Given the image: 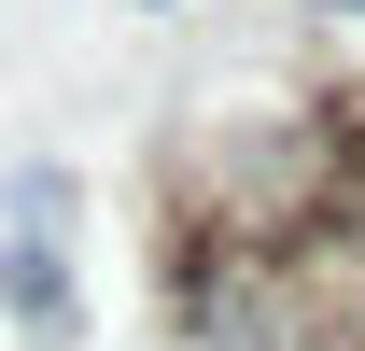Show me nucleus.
<instances>
[{
    "mask_svg": "<svg viewBox=\"0 0 365 351\" xmlns=\"http://www.w3.org/2000/svg\"><path fill=\"white\" fill-rule=\"evenodd\" d=\"M56 225H71L56 183H14V197H0V309H29V323L71 309V281H56Z\"/></svg>",
    "mask_w": 365,
    "mask_h": 351,
    "instance_id": "nucleus-1",
    "label": "nucleus"
},
{
    "mask_svg": "<svg viewBox=\"0 0 365 351\" xmlns=\"http://www.w3.org/2000/svg\"><path fill=\"white\" fill-rule=\"evenodd\" d=\"M309 14H365V0H309Z\"/></svg>",
    "mask_w": 365,
    "mask_h": 351,
    "instance_id": "nucleus-2",
    "label": "nucleus"
}]
</instances>
